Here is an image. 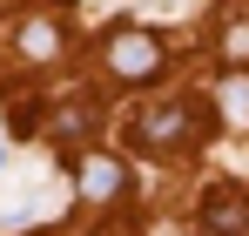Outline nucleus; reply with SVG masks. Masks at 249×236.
<instances>
[{"instance_id":"1","label":"nucleus","mask_w":249,"mask_h":236,"mask_svg":"<svg viewBox=\"0 0 249 236\" xmlns=\"http://www.w3.org/2000/svg\"><path fill=\"white\" fill-rule=\"evenodd\" d=\"M209 115L196 101H162V108H142L135 115V142L142 149H182V142H202Z\"/></svg>"},{"instance_id":"2","label":"nucleus","mask_w":249,"mask_h":236,"mask_svg":"<svg viewBox=\"0 0 249 236\" xmlns=\"http://www.w3.org/2000/svg\"><path fill=\"white\" fill-rule=\"evenodd\" d=\"M108 75L115 81H155L162 75V40L148 27H115L108 34Z\"/></svg>"},{"instance_id":"3","label":"nucleus","mask_w":249,"mask_h":236,"mask_svg":"<svg viewBox=\"0 0 249 236\" xmlns=\"http://www.w3.org/2000/svg\"><path fill=\"white\" fill-rule=\"evenodd\" d=\"M202 230L209 236H249V196L243 189H215L202 202Z\"/></svg>"},{"instance_id":"4","label":"nucleus","mask_w":249,"mask_h":236,"mask_svg":"<svg viewBox=\"0 0 249 236\" xmlns=\"http://www.w3.org/2000/svg\"><path fill=\"white\" fill-rule=\"evenodd\" d=\"M74 182H81V196H88V202H115V196L128 189V169H122L115 156H88L81 169H74Z\"/></svg>"},{"instance_id":"5","label":"nucleus","mask_w":249,"mask_h":236,"mask_svg":"<svg viewBox=\"0 0 249 236\" xmlns=\"http://www.w3.org/2000/svg\"><path fill=\"white\" fill-rule=\"evenodd\" d=\"M20 47H27V54L41 61V54H54V47H61V34H54L47 20H27V34H20Z\"/></svg>"},{"instance_id":"6","label":"nucleus","mask_w":249,"mask_h":236,"mask_svg":"<svg viewBox=\"0 0 249 236\" xmlns=\"http://www.w3.org/2000/svg\"><path fill=\"white\" fill-rule=\"evenodd\" d=\"M88 121H94V115H88L81 101H74V108H61V115H54V142H68V135H81Z\"/></svg>"},{"instance_id":"7","label":"nucleus","mask_w":249,"mask_h":236,"mask_svg":"<svg viewBox=\"0 0 249 236\" xmlns=\"http://www.w3.org/2000/svg\"><path fill=\"white\" fill-rule=\"evenodd\" d=\"M222 54H229V61H249V20H236V27H229V40H222Z\"/></svg>"},{"instance_id":"8","label":"nucleus","mask_w":249,"mask_h":236,"mask_svg":"<svg viewBox=\"0 0 249 236\" xmlns=\"http://www.w3.org/2000/svg\"><path fill=\"white\" fill-rule=\"evenodd\" d=\"M0 162H7V156H0Z\"/></svg>"}]
</instances>
